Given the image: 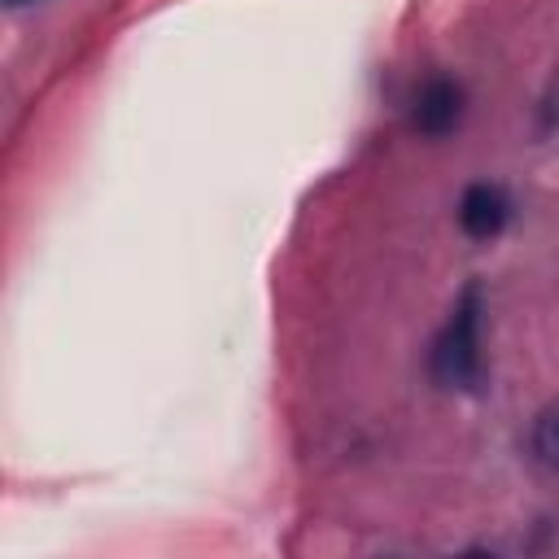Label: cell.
<instances>
[{"instance_id":"cell-1","label":"cell","mask_w":559,"mask_h":559,"mask_svg":"<svg viewBox=\"0 0 559 559\" xmlns=\"http://www.w3.org/2000/svg\"><path fill=\"white\" fill-rule=\"evenodd\" d=\"M480 314H485V301H480V284L472 280V284L454 297V306H450V314H445V323H441V332H437V341H432V349H428V371H432V380H437L441 389L476 393V389L485 384Z\"/></svg>"},{"instance_id":"cell-2","label":"cell","mask_w":559,"mask_h":559,"mask_svg":"<svg viewBox=\"0 0 559 559\" xmlns=\"http://www.w3.org/2000/svg\"><path fill=\"white\" fill-rule=\"evenodd\" d=\"M463 118V87L450 74H428L411 92V127L419 135H450Z\"/></svg>"},{"instance_id":"cell-3","label":"cell","mask_w":559,"mask_h":559,"mask_svg":"<svg viewBox=\"0 0 559 559\" xmlns=\"http://www.w3.org/2000/svg\"><path fill=\"white\" fill-rule=\"evenodd\" d=\"M511 218V201L498 183H467L459 197V227L472 240H493Z\"/></svg>"},{"instance_id":"cell-4","label":"cell","mask_w":559,"mask_h":559,"mask_svg":"<svg viewBox=\"0 0 559 559\" xmlns=\"http://www.w3.org/2000/svg\"><path fill=\"white\" fill-rule=\"evenodd\" d=\"M528 450L533 459L559 476V402H550L537 419H533V432H528Z\"/></svg>"},{"instance_id":"cell-5","label":"cell","mask_w":559,"mask_h":559,"mask_svg":"<svg viewBox=\"0 0 559 559\" xmlns=\"http://www.w3.org/2000/svg\"><path fill=\"white\" fill-rule=\"evenodd\" d=\"M9 9H22V4H39V0H4Z\"/></svg>"}]
</instances>
